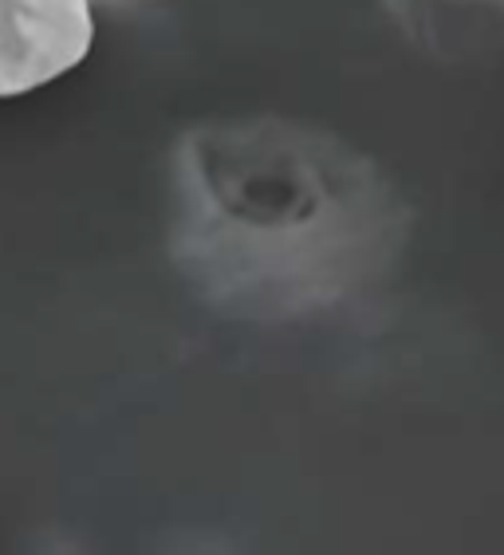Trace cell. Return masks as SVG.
<instances>
[{
	"label": "cell",
	"instance_id": "1",
	"mask_svg": "<svg viewBox=\"0 0 504 555\" xmlns=\"http://www.w3.org/2000/svg\"><path fill=\"white\" fill-rule=\"evenodd\" d=\"M91 0H0V99L52 83L91 52Z\"/></svg>",
	"mask_w": 504,
	"mask_h": 555
}]
</instances>
